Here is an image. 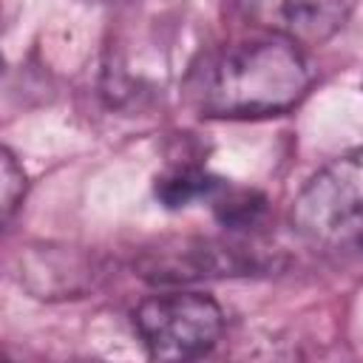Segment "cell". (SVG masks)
<instances>
[{
    "mask_svg": "<svg viewBox=\"0 0 363 363\" xmlns=\"http://www.w3.org/2000/svg\"><path fill=\"white\" fill-rule=\"evenodd\" d=\"M315 74L298 43L278 34L224 45L190 77V96L204 116H275L298 105Z\"/></svg>",
    "mask_w": 363,
    "mask_h": 363,
    "instance_id": "6da1fadb",
    "label": "cell"
},
{
    "mask_svg": "<svg viewBox=\"0 0 363 363\" xmlns=\"http://www.w3.org/2000/svg\"><path fill=\"white\" fill-rule=\"evenodd\" d=\"M292 224L320 250L363 252V147L340 153L303 184Z\"/></svg>",
    "mask_w": 363,
    "mask_h": 363,
    "instance_id": "7a4b0ae2",
    "label": "cell"
},
{
    "mask_svg": "<svg viewBox=\"0 0 363 363\" xmlns=\"http://www.w3.org/2000/svg\"><path fill=\"white\" fill-rule=\"evenodd\" d=\"M133 329L153 360L204 357L224 332L221 306L204 292H162L133 309Z\"/></svg>",
    "mask_w": 363,
    "mask_h": 363,
    "instance_id": "3957f363",
    "label": "cell"
},
{
    "mask_svg": "<svg viewBox=\"0 0 363 363\" xmlns=\"http://www.w3.org/2000/svg\"><path fill=\"white\" fill-rule=\"evenodd\" d=\"M264 258L241 244H224L213 238H182L159 250H147L139 269L153 284H187L201 278L250 275L264 269Z\"/></svg>",
    "mask_w": 363,
    "mask_h": 363,
    "instance_id": "277c9868",
    "label": "cell"
},
{
    "mask_svg": "<svg viewBox=\"0 0 363 363\" xmlns=\"http://www.w3.org/2000/svg\"><path fill=\"white\" fill-rule=\"evenodd\" d=\"M357 0H238L241 14L284 40L318 45L335 37L352 17Z\"/></svg>",
    "mask_w": 363,
    "mask_h": 363,
    "instance_id": "5b68a950",
    "label": "cell"
},
{
    "mask_svg": "<svg viewBox=\"0 0 363 363\" xmlns=\"http://www.w3.org/2000/svg\"><path fill=\"white\" fill-rule=\"evenodd\" d=\"M20 278L37 298H79L96 284L99 272L85 252L71 247H43L23 258Z\"/></svg>",
    "mask_w": 363,
    "mask_h": 363,
    "instance_id": "8992f818",
    "label": "cell"
},
{
    "mask_svg": "<svg viewBox=\"0 0 363 363\" xmlns=\"http://www.w3.org/2000/svg\"><path fill=\"white\" fill-rule=\"evenodd\" d=\"M221 184H224V179L213 176L210 170H204L199 164H173L156 176L153 193L162 207L179 210L193 201H210Z\"/></svg>",
    "mask_w": 363,
    "mask_h": 363,
    "instance_id": "52a82bcc",
    "label": "cell"
},
{
    "mask_svg": "<svg viewBox=\"0 0 363 363\" xmlns=\"http://www.w3.org/2000/svg\"><path fill=\"white\" fill-rule=\"evenodd\" d=\"M213 216L227 230H250L255 227L267 213V196L252 187H233L221 184L210 199Z\"/></svg>",
    "mask_w": 363,
    "mask_h": 363,
    "instance_id": "ba28073f",
    "label": "cell"
},
{
    "mask_svg": "<svg viewBox=\"0 0 363 363\" xmlns=\"http://www.w3.org/2000/svg\"><path fill=\"white\" fill-rule=\"evenodd\" d=\"M0 164H3V170H0V179H3V182H0V210H3V221L9 224L11 216H14V210L20 207L23 196H26L28 182H26V170L20 167L17 156H14L9 147H3Z\"/></svg>",
    "mask_w": 363,
    "mask_h": 363,
    "instance_id": "9c48e42d",
    "label": "cell"
}]
</instances>
